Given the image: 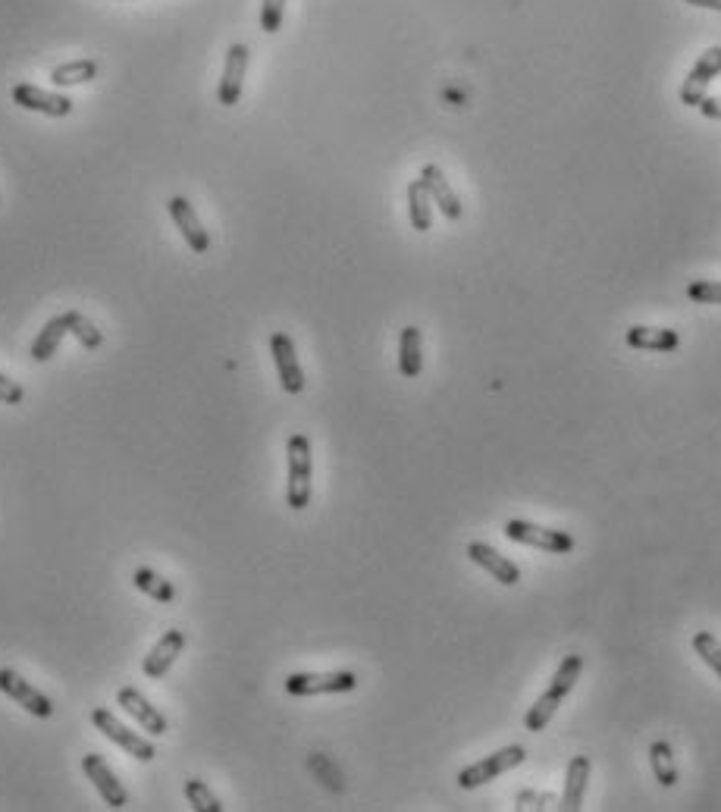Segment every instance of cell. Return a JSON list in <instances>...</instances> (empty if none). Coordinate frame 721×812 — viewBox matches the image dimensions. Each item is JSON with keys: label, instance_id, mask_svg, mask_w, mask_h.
I'll list each match as a JSON object with an SVG mask.
<instances>
[{"label": "cell", "instance_id": "24", "mask_svg": "<svg viewBox=\"0 0 721 812\" xmlns=\"http://www.w3.org/2000/svg\"><path fill=\"white\" fill-rule=\"evenodd\" d=\"M98 76V63L95 60H69V63H60L54 73H51V82L57 88H69V85H85Z\"/></svg>", "mask_w": 721, "mask_h": 812}, {"label": "cell", "instance_id": "5", "mask_svg": "<svg viewBox=\"0 0 721 812\" xmlns=\"http://www.w3.org/2000/svg\"><path fill=\"white\" fill-rule=\"evenodd\" d=\"M91 722H95V728H98L107 740H113L116 747H123L132 759L151 762V759L157 756V750H154L151 740H145L142 734H135L132 728H126V725L116 722V715H113L110 709H95V712H91Z\"/></svg>", "mask_w": 721, "mask_h": 812}, {"label": "cell", "instance_id": "23", "mask_svg": "<svg viewBox=\"0 0 721 812\" xmlns=\"http://www.w3.org/2000/svg\"><path fill=\"white\" fill-rule=\"evenodd\" d=\"M649 762H653V775L662 787L678 784V756H674L668 740H656V744L649 747Z\"/></svg>", "mask_w": 721, "mask_h": 812}, {"label": "cell", "instance_id": "26", "mask_svg": "<svg viewBox=\"0 0 721 812\" xmlns=\"http://www.w3.org/2000/svg\"><path fill=\"white\" fill-rule=\"evenodd\" d=\"M185 797H189L192 809H198V812H223V803L217 800V794L198 778L185 781Z\"/></svg>", "mask_w": 721, "mask_h": 812}, {"label": "cell", "instance_id": "16", "mask_svg": "<svg viewBox=\"0 0 721 812\" xmlns=\"http://www.w3.org/2000/svg\"><path fill=\"white\" fill-rule=\"evenodd\" d=\"M182 646H185V634H182V631H167L164 637H160L157 646L151 649V653L145 656V662H142L145 678H151V681L164 678L167 671L173 668V662L179 659Z\"/></svg>", "mask_w": 721, "mask_h": 812}, {"label": "cell", "instance_id": "25", "mask_svg": "<svg viewBox=\"0 0 721 812\" xmlns=\"http://www.w3.org/2000/svg\"><path fill=\"white\" fill-rule=\"evenodd\" d=\"M132 584H135V590H142L154 602H173L176 599V587L170 584V580L160 577L157 571H151V568H138L132 574Z\"/></svg>", "mask_w": 721, "mask_h": 812}, {"label": "cell", "instance_id": "33", "mask_svg": "<svg viewBox=\"0 0 721 812\" xmlns=\"http://www.w3.org/2000/svg\"><path fill=\"white\" fill-rule=\"evenodd\" d=\"M700 110H703V116H709V120H721V98H703L700 101Z\"/></svg>", "mask_w": 721, "mask_h": 812}, {"label": "cell", "instance_id": "30", "mask_svg": "<svg viewBox=\"0 0 721 812\" xmlns=\"http://www.w3.org/2000/svg\"><path fill=\"white\" fill-rule=\"evenodd\" d=\"M283 16H286V0H264L261 4V29L267 35L283 29Z\"/></svg>", "mask_w": 721, "mask_h": 812}, {"label": "cell", "instance_id": "34", "mask_svg": "<svg viewBox=\"0 0 721 812\" xmlns=\"http://www.w3.org/2000/svg\"><path fill=\"white\" fill-rule=\"evenodd\" d=\"M693 7H706V10H718L721 13V0H687Z\"/></svg>", "mask_w": 721, "mask_h": 812}, {"label": "cell", "instance_id": "1", "mask_svg": "<svg viewBox=\"0 0 721 812\" xmlns=\"http://www.w3.org/2000/svg\"><path fill=\"white\" fill-rule=\"evenodd\" d=\"M580 671H584V656H565L562 659V665H558V671L552 675V684L546 687V693L524 715V728L527 731H543L552 722V715L558 712L562 700L577 687Z\"/></svg>", "mask_w": 721, "mask_h": 812}, {"label": "cell", "instance_id": "12", "mask_svg": "<svg viewBox=\"0 0 721 812\" xmlns=\"http://www.w3.org/2000/svg\"><path fill=\"white\" fill-rule=\"evenodd\" d=\"M245 69H248V48L245 44H232L226 51V63H223V79L217 88V98L223 107H236L242 98V85H245Z\"/></svg>", "mask_w": 721, "mask_h": 812}, {"label": "cell", "instance_id": "8", "mask_svg": "<svg viewBox=\"0 0 721 812\" xmlns=\"http://www.w3.org/2000/svg\"><path fill=\"white\" fill-rule=\"evenodd\" d=\"M0 693H7L16 706H22L26 712H32L35 718H51L54 706L41 690H35L26 678L16 675L13 668H0Z\"/></svg>", "mask_w": 721, "mask_h": 812}, {"label": "cell", "instance_id": "9", "mask_svg": "<svg viewBox=\"0 0 721 812\" xmlns=\"http://www.w3.org/2000/svg\"><path fill=\"white\" fill-rule=\"evenodd\" d=\"M10 98L22 110L44 113V116H69V113H73V101H69L66 95H57V91H44L38 85H29V82L13 85Z\"/></svg>", "mask_w": 721, "mask_h": 812}, {"label": "cell", "instance_id": "13", "mask_svg": "<svg viewBox=\"0 0 721 812\" xmlns=\"http://www.w3.org/2000/svg\"><path fill=\"white\" fill-rule=\"evenodd\" d=\"M721 73V48H709L700 60H696V66L690 69V76L681 88V104L687 107H700V101L706 98V88L709 82Z\"/></svg>", "mask_w": 721, "mask_h": 812}, {"label": "cell", "instance_id": "7", "mask_svg": "<svg viewBox=\"0 0 721 812\" xmlns=\"http://www.w3.org/2000/svg\"><path fill=\"white\" fill-rule=\"evenodd\" d=\"M270 355H273V364H276V374H279V383L289 392V396H298L301 389H305V370L298 364V352H295V342L289 333H273L270 336Z\"/></svg>", "mask_w": 721, "mask_h": 812}, {"label": "cell", "instance_id": "28", "mask_svg": "<svg viewBox=\"0 0 721 812\" xmlns=\"http://www.w3.org/2000/svg\"><path fill=\"white\" fill-rule=\"evenodd\" d=\"M66 320H69V333H73L85 348H98L104 342L101 330L88 317H82L79 311H66Z\"/></svg>", "mask_w": 721, "mask_h": 812}, {"label": "cell", "instance_id": "11", "mask_svg": "<svg viewBox=\"0 0 721 812\" xmlns=\"http://www.w3.org/2000/svg\"><path fill=\"white\" fill-rule=\"evenodd\" d=\"M167 211H170L176 229L182 232L185 245H189L195 254H207V248H211V236H207V229L201 226L198 214L192 211L189 198H182V195L170 198V201H167Z\"/></svg>", "mask_w": 721, "mask_h": 812}, {"label": "cell", "instance_id": "19", "mask_svg": "<svg viewBox=\"0 0 721 812\" xmlns=\"http://www.w3.org/2000/svg\"><path fill=\"white\" fill-rule=\"evenodd\" d=\"M627 345L640 352H674L681 345V336L662 327H631L627 330Z\"/></svg>", "mask_w": 721, "mask_h": 812}, {"label": "cell", "instance_id": "14", "mask_svg": "<svg viewBox=\"0 0 721 812\" xmlns=\"http://www.w3.org/2000/svg\"><path fill=\"white\" fill-rule=\"evenodd\" d=\"M116 706H120L123 712H129L138 725H142V731L160 737V734H167V718L160 715L142 693H138L135 687H123L120 693H116Z\"/></svg>", "mask_w": 721, "mask_h": 812}, {"label": "cell", "instance_id": "20", "mask_svg": "<svg viewBox=\"0 0 721 812\" xmlns=\"http://www.w3.org/2000/svg\"><path fill=\"white\" fill-rule=\"evenodd\" d=\"M399 370L405 380L421 377L424 370V345H421V330L405 327L399 336Z\"/></svg>", "mask_w": 721, "mask_h": 812}, {"label": "cell", "instance_id": "22", "mask_svg": "<svg viewBox=\"0 0 721 812\" xmlns=\"http://www.w3.org/2000/svg\"><path fill=\"white\" fill-rule=\"evenodd\" d=\"M430 192L421 179L408 182V220L417 232H427L433 226V207H430Z\"/></svg>", "mask_w": 721, "mask_h": 812}, {"label": "cell", "instance_id": "18", "mask_svg": "<svg viewBox=\"0 0 721 812\" xmlns=\"http://www.w3.org/2000/svg\"><path fill=\"white\" fill-rule=\"evenodd\" d=\"M587 781H590V759L587 756H574L568 762V772H565L562 809L580 812V806H584V794H587Z\"/></svg>", "mask_w": 721, "mask_h": 812}, {"label": "cell", "instance_id": "29", "mask_svg": "<svg viewBox=\"0 0 721 812\" xmlns=\"http://www.w3.org/2000/svg\"><path fill=\"white\" fill-rule=\"evenodd\" d=\"M687 298L696 305H721V283L718 280H693L687 286Z\"/></svg>", "mask_w": 721, "mask_h": 812}, {"label": "cell", "instance_id": "6", "mask_svg": "<svg viewBox=\"0 0 721 812\" xmlns=\"http://www.w3.org/2000/svg\"><path fill=\"white\" fill-rule=\"evenodd\" d=\"M358 687L355 671H327V675H308L295 671L286 678V693L292 696H323V693H348Z\"/></svg>", "mask_w": 721, "mask_h": 812}, {"label": "cell", "instance_id": "10", "mask_svg": "<svg viewBox=\"0 0 721 812\" xmlns=\"http://www.w3.org/2000/svg\"><path fill=\"white\" fill-rule=\"evenodd\" d=\"M82 772L88 775V781L95 784V791L101 794V800L110 806V809H123L129 803V794L126 787L116 781V775L110 772V765L98 756V753H88L82 756Z\"/></svg>", "mask_w": 721, "mask_h": 812}, {"label": "cell", "instance_id": "3", "mask_svg": "<svg viewBox=\"0 0 721 812\" xmlns=\"http://www.w3.org/2000/svg\"><path fill=\"white\" fill-rule=\"evenodd\" d=\"M527 759V750L521 744H511V747H502L496 753H490L486 759L468 765V769H461L458 772V787H464V791H474V787L480 784H490L496 781L499 775L511 772V769H518V765Z\"/></svg>", "mask_w": 721, "mask_h": 812}, {"label": "cell", "instance_id": "4", "mask_svg": "<svg viewBox=\"0 0 721 812\" xmlns=\"http://www.w3.org/2000/svg\"><path fill=\"white\" fill-rule=\"evenodd\" d=\"M505 537L521 543V546H533V549L552 552V555H565V552L574 549V537H571V533L552 530V527H540V524L524 521V518H511L505 524Z\"/></svg>", "mask_w": 721, "mask_h": 812}, {"label": "cell", "instance_id": "27", "mask_svg": "<svg viewBox=\"0 0 721 812\" xmlns=\"http://www.w3.org/2000/svg\"><path fill=\"white\" fill-rule=\"evenodd\" d=\"M693 649H696V656H700L721 678V640L715 634H709V631H696L693 634Z\"/></svg>", "mask_w": 721, "mask_h": 812}, {"label": "cell", "instance_id": "2", "mask_svg": "<svg viewBox=\"0 0 721 812\" xmlns=\"http://www.w3.org/2000/svg\"><path fill=\"white\" fill-rule=\"evenodd\" d=\"M286 458H289V480H286V502L295 512H305L311 505V490H314V458H311V439L305 433H292L286 443Z\"/></svg>", "mask_w": 721, "mask_h": 812}, {"label": "cell", "instance_id": "21", "mask_svg": "<svg viewBox=\"0 0 721 812\" xmlns=\"http://www.w3.org/2000/svg\"><path fill=\"white\" fill-rule=\"evenodd\" d=\"M66 333H69V320H66V314L51 317L48 323H44V330L35 336V342H32V358H35V361H51V358L57 355V348H60V342H63Z\"/></svg>", "mask_w": 721, "mask_h": 812}, {"label": "cell", "instance_id": "15", "mask_svg": "<svg viewBox=\"0 0 721 812\" xmlns=\"http://www.w3.org/2000/svg\"><path fill=\"white\" fill-rule=\"evenodd\" d=\"M421 182L427 185L430 201L439 207V211H443V217H446V220H461L464 207H461L458 195L452 192V185H449V179H446V173H443V170H439L436 164H427V167L421 170Z\"/></svg>", "mask_w": 721, "mask_h": 812}, {"label": "cell", "instance_id": "32", "mask_svg": "<svg viewBox=\"0 0 721 812\" xmlns=\"http://www.w3.org/2000/svg\"><path fill=\"white\" fill-rule=\"evenodd\" d=\"M549 803H552V797H549V794L537 797L533 791H524V794L518 797V809H549Z\"/></svg>", "mask_w": 721, "mask_h": 812}, {"label": "cell", "instance_id": "31", "mask_svg": "<svg viewBox=\"0 0 721 812\" xmlns=\"http://www.w3.org/2000/svg\"><path fill=\"white\" fill-rule=\"evenodd\" d=\"M22 396H26V392H22V386L16 380L0 374V402H4V405H19Z\"/></svg>", "mask_w": 721, "mask_h": 812}, {"label": "cell", "instance_id": "17", "mask_svg": "<svg viewBox=\"0 0 721 812\" xmlns=\"http://www.w3.org/2000/svg\"><path fill=\"white\" fill-rule=\"evenodd\" d=\"M468 559L474 565H480L483 571H490L502 587H515L521 580V568L515 562H508L505 555H499L493 546H486V543H471L468 546Z\"/></svg>", "mask_w": 721, "mask_h": 812}]
</instances>
